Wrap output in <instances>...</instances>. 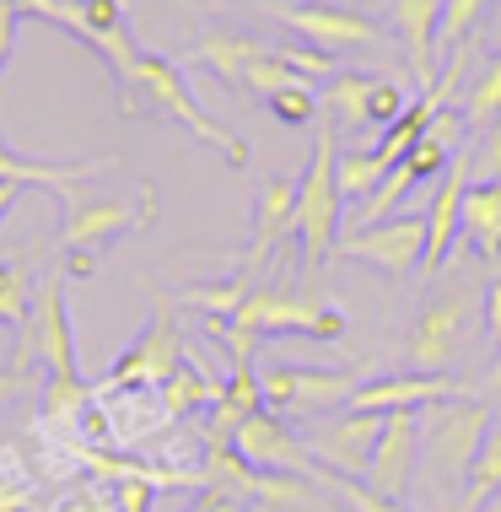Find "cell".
I'll use <instances>...</instances> for the list:
<instances>
[{
	"label": "cell",
	"instance_id": "83f0119b",
	"mask_svg": "<svg viewBox=\"0 0 501 512\" xmlns=\"http://www.w3.org/2000/svg\"><path fill=\"white\" fill-rule=\"evenodd\" d=\"M248 292H254V275L238 270V275H227V281H200V286H189V302H194L205 318H238L243 302H248Z\"/></svg>",
	"mask_w": 501,
	"mask_h": 512
},
{
	"label": "cell",
	"instance_id": "7c38bea8",
	"mask_svg": "<svg viewBox=\"0 0 501 512\" xmlns=\"http://www.w3.org/2000/svg\"><path fill=\"white\" fill-rule=\"evenodd\" d=\"M415 469H421V410L383 415V437H378V453H372L367 486L405 502L415 491Z\"/></svg>",
	"mask_w": 501,
	"mask_h": 512
},
{
	"label": "cell",
	"instance_id": "7402d4cb",
	"mask_svg": "<svg viewBox=\"0 0 501 512\" xmlns=\"http://www.w3.org/2000/svg\"><path fill=\"white\" fill-rule=\"evenodd\" d=\"M221 389H227V383H216L200 362H184L162 383V410L173 415V421H184V415H194V410H211L221 399Z\"/></svg>",
	"mask_w": 501,
	"mask_h": 512
},
{
	"label": "cell",
	"instance_id": "30bf717a",
	"mask_svg": "<svg viewBox=\"0 0 501 512\" xmlns=\"http://www.w3.org/2000/svg\"><path fill=\"white\" fill-rule=\"evenodd\" d=\"M275 22L286 33H297L308 49L318 54H345V49H367L383 38V27L372 17H361L351 6H324V0H308V6H275Z\"/></svg>",
	"mask_w": 501,
	"mask_h": 512
},
{
	"label": "cell",
	"instance_id": "2e32d148",
	"mask_svg": "<svg viewBox=\"0 0 501 512\" xmlns=\"http://www.w3.org/2000/svg\"><path fill=\"white\" fill-rule=\"evenodd\" d=\"M291 232H297V184H291L286 173H275V178H264V189L254 200V238H248V254H243L238 270L254 275L259 265H270L275 248H281Z\"/></svg>",
	"mask_w": 501,
	"mask_h": 512
},
{
	"label": "cell",
	"instance_id": "3957f363",
	"mask_svg": "<svg viewBox=\"0 0 501 512\" xmlns=\"http://www.w3.org/2000/svg\"><path fill=\"white\" fill-rule=\"evenodd\" d=\"M340 211H345L340 135H334V124L324 119L318 124L308 173L297 178V238H302V259H308V265H324V259L334 254V243H340Z\"/></svg>",
	"mask_w": 501,
	"mask_h": 512
},
{
	"label": "cell",
	"instance_id": "f6af8a7d",
	"mask_svg": "<svg viewBox=\"0 0 501 512\" xmlns=\"http://www.w3.org/2000/svg\"><path fill=\"white\" fill-rule=\"evenodd\" d=\"M0 151H11V146H6V135H0Z\"/></svg>",
	"mask_w": 501,
	"mask_h": 512
},
{
	"label": "cell",
	"instance_id": "7bdbcfd3",
	"mask_svg": "<svg viewBox=\"0 0 501 512\" xmlns=\"http://www.w3.org/2000/svg\"><path fill=\"white\" fill-rule=\"evenodd\" d=\"M485 383H491V389L501 394V351H496V362H491V378H485Z\"/></svg>",
	"mask_w": 501,
	"mask_h": 512
},
{
	"label": "cell",
	"instance_id": "f1b7e54d",
	"mask_svg": "<svg viewBox=\"0 0 501 512\" xmlns=\"http://www.w3.org/2000/svg\"><path fill=\"white\" fill-rule=\"evenodd\" d=\"M313 480L324 486L340 507H351V512H410L405 502H394V496H383V491H372L367 480H351V475H334V469L318 464L313 469Z\"/></svg>",
	"mask_w": 501,
	"mask_h": 512
},
{
	"label": "cell",
	"instance_id": "5bb4252c",
	"mask_svg": "<svg viewBox=\"0 0 501 512\" xmlns=\"http://www.w3.org/2000/svg\"><path fill=\"white\" fill-rule=\"evenodd\" d=\"M33 340H38V362L49 367V378H87V372H81V356H76V329H71V313H65V281L60 275H49V281L38 286Z\"/></svg>",
	"mask_w": 501,
	"mask_h": 512
},
{
	"label": "cell",
	"instance_id": "4fadbf2b",
	"mask_svg": "<svg viewBox=\"0 0 501 512\" xmlns=\"http://www.w3.org/2000/svg\"><path fill=\"white\" fill-rule=\"evenodd\" d=\"M232 448L243 453L254 469H286V475H313V448L302 442V432L286 421V415L275 410H259L248 415V421L238 426V437H232Z\"/></svg>",
	"mask_w": 501,
	"mask_h": 512
},
{
	"label": "cell",
	"instance_id": "d6a6232c",
	"mask_svg": "<svg viewBox=\"0 0 501 512\" xmlns=\"http://www.w3.org/2000/svg\"><path fill=\"white\" fill-rule=\"evenodd\" d=\"M264 108H270V114L286 124V130H308V124L318 119V98H313L308 87H286V92H270V98H264Z\"/></svg>",
	"mask_w": 501,
	"mask_h": 512
},
{
	"label": "cell",
	"instance_id": "4dcf8cb0",
	"mask_svg": "<svg viewBox=\"0 0 501 512\" xmlns=\"http://www.w3.org/2000/svg\"><path fill=\"white\" fill-rule=\"evenodd\" d=\"M491 11V0H442V27H437V44L448 49V54H458L475 38V27H480V17Z\"/></svg>",
	"mask_w": 501,
	"mask_h": 512
},
{
	"label": "cell",
	"instance_id": "5b68a950",
	"mask_svg": "<svg viewBox=\"0 0 501 512\" xmlns=\"http://www.w3.org/2000/svg\"><path fill=\"white\" fill-rule=\"evenodd\" d=\"M259 389H264V410L275 415H329L345 410L351 394L361 389V378L340 367H297V362H270L259 372Z\"/></svg>",
	"mask_w": 501,
	"mask_h": 512
},
{
	"label": "cell",
	"instance_id": "44dd1931",
	"mask_svg": "<svg viewBox=\"0 0 501 512\" xmlns=\"http://www.w3.org/2000/svg\"><path fill=\"white\" fill-rule=\"evenodd\" d=\"M464 238L475 243L480 259H501V184H475L464 189Z\"/></svg>",
	"mask_w": 501,
	"mask_h": 512
},
{
	"label": "cell",
	"instance_id": "ac0fdd59",
	"mask_svg": "<svg viewBox=\"0 0 501 512\" xmlns=\"http://www.w3.org/2000/svg\"><path fill=\"white\" fill-rule=\"evenodd\" d=\"M437 27H442V0H394V33L415 65V87H437Z\"/></svg>",
	"mask_w": 501,
	"mask_h": 512
},
{
	"label": "cell",
	"instance_id": "1f68e13d",
	"mask_svg": "<svg viewBox=\"0 0 501 512\" xmlns=\"http://www.w3.org/2000/svg\"><path fill=\"white\" fill-rule=\"evenodd\" d=\"M388 178V168L378 157H372V146L367 151H340V195L351 200V205H361Z\"/></svg>",
	"mask_w": 501,
	"mask_h": 512
},
{
	"label": "cell",
	"instance_id": "60d3db41",
	"mask_svg": "<svg viewBox=\"0 0 501 512\" xmlns=\"http://www.w3.org/2000/svg\"><path fill=\"white\" fill-rule=\"evenodd\" d=\"M189 512H243L238 496H221V491H200V502H194Z\"/></svg>",
	"mask_w": 501,
	"mask_h": 512
},
{
	"label": "cell",
	"instance_id": "b9f144b4",
	"mask_svg": "<svg viewBox=\"0 0 501 512\" xmlns=\"http://www.w3.org/2000/svg\"><path fill=\"white\" fill-rule=\"evenodd\" d=\"M17 195H22L17 184H0V221H6V211H11V205H17Z\"/></svg>",
	"mask_w": 501,
	"mask_h": 512
},
{
	"label": "cell",
	"instance_id": "d590c367",
	"mask_svg": "<svg viewBox=\"0 0 501 512\" xmlns=\"http://www.w3.org/2000/svg\"><path fill=\"white\" fill-rule=\"evenodd\" d=\"M469 178L475 184H501V119L480 135L475 157H469Z\"/></svg>",
	"mask_w": 501,
	"mask_h": 512
},
{
	"label": "cell",
	"instance_id": "4316f807",
	"mask_svg": "<svg viewBox=\"0 0 501 512\" xmlns=\"http://www.w3.org/2000/svg\"><path fill=\"white\" fill-rule=\"evenodd\" d=\"M33 302H38V286L33 275H27V265H17V259H0V324L6 329H33Z\"/></svg>",
	"mask_w": 501,
	"mask_h": 512
},
{
	"label": "cell",
	"instance_id": "cb8c5ba5",
	"mask_svg": "<svg viewBox=\"0 0 501 512\" xmlns=\"http://www.w3.org/2000/svg\"><path fill=\"white\" fill-rule=\"evenodd\" d=\"M254 480H259V469L248 464L238 448H205L200 491H221V496H238V502H254Z\"/></svg>",
	"mask_w": 501,
	"mask_h": 512
},
{
	"label": "cell",
	"instance_id": "52a82bcc",
	"mask_svg": "<svg viewBox=\"0 0 501 512\" xmlns=\"http://www.w3.org/2000/svg\"><path fill=\"white\" fill-rule=\"evenodd\" d=\"M378 437H383V415L372 410H329L318 421L302 426V442L313 448V459H324V469L334 475H351L361 480L372 469V453H378Z\"/></svg>",
	"mask_w": 501,
	"mask_h": 512
},
{
	"label": "cell",
	"instance_id": "836d02e7",
	"mask_svg": "<svg viewBox=\"0 0 501 512\" xmlns=\"http://www.w3.org/2000/svg\"><path fill=\"white\" fill-rule=\"evenodd\" d=\"M87 399V378H49L44 389V421H71Z\"/></svg>",
	"mask_w": 501,
	"mask_h": 512
},
{
	"label": "cell",
	"instance_id": "8fae6325",
	"mask_svg": "<svg viewBox=\"0 0 501 512\" xmlns=\"http://www.w3.org/2000/svg\"><path fill=\"white\" fill-rule=\"evenodd\" d=\"M469 313H475V302H469L464 292H448V297L426 302L421 318H415V329H410V367L448 378V367L458 362V345H464Z\"/></svg>",
	"mask_w": 501,
	"mask_h": 512
},
{
	"label": "cell",
	"instance_id": "ffe728a7",
	"mask_svg": "<svg viewBox=\"0 0 501 512\" xmlns=\"http://www.w3.org/2000/svg\"><path fill=\"white\" fill-rule=\"evenodd\" d=\"M254 502L270 512H318L329 507V491L313 475H286V469H259L254 480Z\"/></svg>",
	"mask_w": 501,
	"mask_h": 512
},
{
	"label": "cell",
	"instance_id": "bcb514c9",
	"mask_svg": "<svg viewBox=\"0 0 501 512\" xmlns=\"http://www.w3.org/2000/svg\"><path fill=\"white\" fill-rule=\"evenodd\" d=\"M76 6H81V0H76Z\"/></svg>",
	"mask_w": 501,
	"mask_h": 512
},
{
	"label": "cell",
	"instance_id": "d6986e66",
	"mask_svg": "<svg viewBox=\"0 0 501 512\" xmlns=\"http://www.w3.org/2000/svg\"><path fill=\"white\" fill-rule=\"evenodd\" d=\"M97 162H44V157H17V151H0V184H17V189H54L60 200L76 195L81 178H92Z\"/></svg>",
	"mask_w": 501,
	"mask_h": 512
},
{
	"label": "cell",
	"instance_id": "d4e9b609",
	"mask_svg": "<svg viewBox=\"0 0 501 512\" xmlns=\"http://www.w3.org/2000/svg\"><path fill=\"white\" fill-rule=\"evenodd\" d=\"M383 76H367V71H340V76H329V87H324V108L340 124H372V87H378Z\"/></svg>",
	"mask_w": 501,
	"mask_h": 512
},
{
	"label": "cell",
	"instance_id": "9c48e42d",
	"mask_svg": "<svg viewBox=\"0 0 501 512\" xmlns=\"http://www.w3.org/2000/svg\"><path fill=\"white\" fill-rule=\"evenodd\" d=\"M334 254L340 259H361V265L394 275V281H405L426 265V216H388L378 227H361L351 238L334 243Z\"/></svg>",
	"mask_w": 501,
	"mask_h": 512
},
{
	"label": "cell",
	"instance_id": "e575fe53",
	"mask_svg": "<svg viewBox=\"0 0 501 512\" xmlns=\"http://www.w3.org/2000/svg\"><path fill=\"white\" fill-rule=\"evenodd\" d=\"M33 362H38V340H33V329H22V335H17V351H11V362L0 367V405H6V399L27 383V367H33Z\"/></svg>",
	"mask_w": 501,
	"mask_h": 512
},
{
	"label": "cell",
	"instance_id": "277c9868",
	"mask_svg": "<svg viewBox=\"0 0 501 512\" xmlns=\"http://www.w3.org/2000/svg\"><path fill=\"white\" fill-rule=\"evenodd\" d=\"M151 205H157V189L151 184L141 189V200H81V195L65 200V227H60V238H54V248L71 259V275H92L97 254H103L119 232L146 227Z\"/></svg>",
	"mask_w": 501,
	"mask_h": 512
},
{
	"label": "cell",
	"instance_id": "603a6c76",
	"mask_svg": "<svg viewBox=\"0 0 501 512\" xmlns=\"http://www.w3.org/2000/svg\"><path fill=\"white\" fill-rule=\"evenodd\" d=\"M264 44L259 38H243V33H216V38H200L189 54H184V65H205V71H216L221 81H238L243 87V65L254 60Z\"/></svg>",
	"mask_w": 501,
	"mask_h": 512
},
{
	"label": "cell",
	"instance_id": "9a60e30c",
	"mask_svg": "<svg viewBox=\"0 0 501 512\" xmlns=\"http://www.w3.org/2000/svg\"><path fill=\"white\" fill-rule=\"evenodd\" d=\"M464 189H469V157H458L448 173L437 178V195L426 205V275H437L442 265L453 259L458 248V232H464Z\"/></svg>",
	"mask_w": 501,
	"mask_h": 512
},
{
	"label": "cell",
	"instance_id": "8992f818",
	"mask_svg": "<svg viewBox=\"0 0 501 512\" xmlns=\"http://www.w3.org/2000/svg\"><path fill=\"white\" fill-rule=\"evenodd\" d=\"M243 329H259V335H308V340H345V313L329 308L318 297H297L281 292V286H254L243 302V313L232 318Z\"/></svg>",
	"mask_w": 501,
	"mask_h": 512
},
{
	"label": "cell",
	"instance_id": "8d00e7d4",
	"mask_svg": "<svg viewBox=\"0 0 501 512\" xmlns=\"http://www.w3.org/2000/svg\"><path fill=\"white\" fill-rule=\"evenodd\" d=\"M405 92H399L394 87V81H378V87H372V124H383V130H388V124H394L399 114H405Z\"/></svg>",
	"mask_w": 501,
	"mask_h": 512
},
{
	"label": "cell",
	"instance_id": "ba28073f",
	"mask_svg": "<svg viewBox=\"0 0 501 512\" xmlns=\"http://www.w3.org/2000/svg\"><path fill=\"white\" fill-rule=\"evenodd\" d=\"M184 335H178V318H173V302L157 297V308H151L141 340L130 345V351L119 356L114 367H108V383L114 389H135V383H146V389H162L167 378H173L178 367H184Z\"/></svg>",
	"mask_w": 501,
	"mask_h": 512
},
{
	"label": "cell",
	"instance_id": "6da1fadb",
	"mask_svg": "<svg viewBox=\"0 0 501 512\" xmlns=\"http://www.w3.org/2000/svg\"><path fill=\"white\" fill-rule=\"evenodd\" d=\"M124 81V98H130V108H157V114L167 119H178L184 130L194 135V141H205L211 151H221V157L232 162V168H248V141H238L232 130H221V124L205 119V108L189 98V81H184V65H173V60H162V54H135L130 60V71L119 76Z\"/></svg>",
	"mask_w": 501,
	"mask_h": 512
},
{
	"label": "cell",
	"instance_id": "484cf974",
	"mask_svg": "<svg viewBox=\"0 0 501 512\" xmlns=\"http://www.w3.org/2000/svg\"><path fill=\"white\" fill-rule=\"evenodd\" d=\"M496 491H501V415L491 421V432H485L480 453H475V469H469V486H464L458 512H480Z\"/></svg>",
	"mask_w": 501,
	"mask_h": 512
},
{
	"label": "cell",
	"instance_id": "ab89813d",
	"mask_svg": "<svg viewBox=\"0 0 501 512\" xmlns=\"http://www.w3.org/2000/svg\"><path fill=\"white\" fill-rule=\"evenodd\" d=\"M17 22H22V11L11 6V0H0V65H6V54H11V38H17Z\"/></svg>",
	"mask_w": 501,
	"mask_h": 512
},
{
	"label": "cell",
	"instance_id": "7a4b0ae2",
	"mask_svg": "<svg viewBox=\"0 0 501 512\" xmlns=\"http://www.w3.org/2000/svg\"><path fill=\"white\" fill-rule=\"evenodd\" d=\"M491 405L485 399H437L421 410V464L437 491H464L469 469L485 432H491Z\"/></svg>",
	"mask_w": 501,
	"mask_h": 512
},
{
	"label": "cell",
	"instance_id": "ee69618b",
	"mask_svg": "<svg viewBox=\"0 0 501 512\" xmlns=\"http://www.w3.org/2000/svg\"><path fill=\"white\" fill-rule=\"evenodd\" d=\"M480 512H501V491H496V496H491V502H485Z\"/></svg>",
	"mask_w": 501,
	"mask_h": 512
},
{
	"label": "cell",
	"instance_id": "74e56055",
	"mask_svg": "<svg viewBox=\"0 0 501 512\" xmlns=\"http://www.w3.org/2000/svg\"><path fill=\"white\" fill-rule=\"evenodd\" d=\"M151 502H157V486H151V480H119L114 486L119 512H151Z\"/></svg>",
	"mask_w": 501,
	"mask_h": 512
},
{
	"label": "cell",
	"instance_id": "f35d334b",
	"mask_svg": "<svg viewBox=\"0 0 501 512\" xmlns=\"http://www.w3.org/2000/svg\"><path fill=\"white\" fill-rule=\"evenodd\" d=\"M480 318H485V335L501 340V281H491L480 292Z\"/></svg>",
	"mask_w": 501,
	"mask_h": 512
},
{
	"label": "cell",
	"instance_id": "e0dca14e",
	"mask_svg": "<svg viewBox=\"0 0 501 512\" xmlns=\"http://www.w3.org/2000/svg\"><path fill=\"white\" fill-rule=\"evenodd\" d=\"M437 399H453V383L437 372H405V378H372L351 394V410L372 415H399V410H426Z\"/></svg>",
	"mask_w": 501,
	"mask_h": 512
},
{
	"label": "cell",
	"instance_id": "f546056e",
	"mask_svg": "<svg viewBox=\"0 0 501 512\" xmlns=\"http://www.w3.org/2000/svg\"><path fill=\"white\" fill-rule=\"evenodd\" d=\"M501 119V54L496 60H485V71L469 81V98H464V124L469 130H491V124Z\"/></svg>",
	"mask_w": 501,
	"mask_h": 512
}]
</instances>
